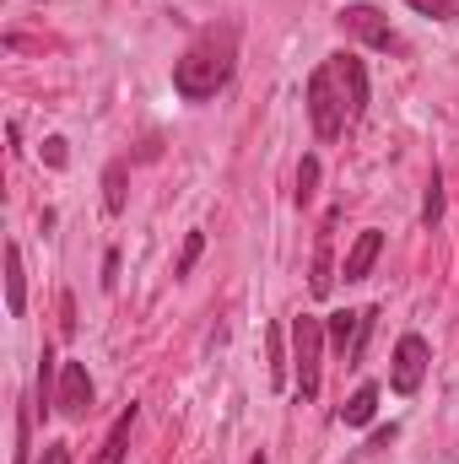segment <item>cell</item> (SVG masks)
Here are the masks:
<instances>
[{"label":"cell","instance_id":"cell-1","mask_svg":"<svg viewBox=\"0 0 459 464\" xmlns=\"http://www.w3.org/2000/svg\"><path fill=\"white\" fill-rule=\"evenodd\" d=\"M232 65H238V27H228V22L206 27L184 49V60L173 65V87H179L184 103H206V98H217L232 82Z\"/></svg>","mask_w":459,"mask_h":464},{"label":"cell","instance_id":"cell-2","mask_svg":"<svg viewBox=\"0 0 459 464\" xmlns=\"http://www.w3.org/2000/svg\"><path fill=\"white\" fill-rule=\"evenodd\" d=\"M308 119H314L319 140H336V135L346 130V119H351L346 92H341V82H336V71H330V60L308 76Z\"/></svg>","mask_w":459,"mask_h":464},{"label":"cell","instance_id":"cell-3","mask_svg":"<svg viewBox=\"0 0 459 464\" xmlns=\"http://www.w3.org/2000/svg\"><path fill=\"white\" fill-rule=\"evenodd\" d=\"M319 356H325V324L314 314L292 319V367H298V400L319 394Z\"/></svg>","mask_w":459,"mask_h":464},{"label":"cell","instance_id":"cell-4","mask_svg":"<svg viewBox=\"0 0 459 464\" xmlns=\"http://www.w3.org/2000/svg\"><path fill=\"white\" fill-rule=\"evenodd\" d=\"M54 411H60L65 421H82V416L93 411V378H87V367H82V362H65V367H60V394H54Z\"/></svg>","mask_w":459,"mask_h":464},{"label":"cell","instance_id":"cell-5","mask_svg":"<svg viewBox=\"0 0 459 464\" xmlns=\"http://www.w3.org/2000/svg\"><path fill=\"white\" fill-rule=\"evenodd\" d=\"M341 27L351 33V38H362L367 49H400L395 27H389V22H384V11H373V5H346Z\"/></svg>","mask_w":459,"mask_h":464},{"label":"cell","instance_id":"cell-6","mask_svg":"<svg viewBox=\"0 0 459 464\" xmlns=\"http://www.w3.org/2000/svg\"><path fill=\"white\" fill-rule=\"evenodd\" d=\"M422 372H427V341H422V335H405V341L395 346V367H389L395 394H416V389H422Z\"/></svg>","mask_w":459,"mask_h":464},{"label":"cell","instance_id":"cell-7","mask_svg":"<svg viewBox=\"0 0 459 464\" xmlns=\"http://www.w3.org/2000/svg\"><path fill=\"white\" fill-rule=\"evenodd\" d=\"M330 71H336V82H341L351 119H362L367 114V71H362V60H356V54H330Z\"/></svg>","mask_w":459,"mask_h":464},{"label":"cell","instance_id":"cell-8","mask_svg":"<svg viewBox=\"0 0 459 464\" xmlns=\"http://www.w3.org/2000/svg\"><path fill=\"white\" fill-rule=\"evenodd\" d=\"M378 248H384V232H362L356 243H351V254H346L341 276L346 281H367V270H373V259H378Z\"/></svg>","mask_w":459,"mask_h":464},{"label":"cell","instance_id":"cell-9","mask_svg":"<svg viewBox=\"0 0 459 464\" xmlns=\"http://www.w3.org/2000/svg\"><path fill=\"white\" fill-rule=\"evenodd\" d=\"M5 308H11V319H22V308H27V276H22L16 243H5Z\"/></svg>","mask_w":459,"mask_h":464},{"label":"cell","instance_id":"cell-10","mask_svg":"<svg viewBox=\"0 0 459 464\" xmlns=\"http://www.w3.org/2000/svg\"><path fill=\"white\" fill-rule=\"evenodd\" d=\"M330 286H336V259H330V222L319 232V248H314V276H308V292L314 297H330Z\"/></svg>","mask_w":459,"mask_h":464},{"label":"cell","instance_id":"cell-11","mask_svg":"<svg viewBox=\"0 0 459 464\" xmlns=\"http://www.w3.org/2000/svg\"><path fill=\"white\" fill-rule=\"evenodd\" d=\"M356 330H362V314H346V308H341V314H330V319H325V341L341 351V356H351Z\"/></svg>","mask_w":459,"mask_h":464},{"label":"cell","instance_id":"cell-12","mask_svg":"<svg viewBox=\"0 0 459 464\" xmlns=\"http://www.w3.org/2000/svg\"><path fill=\"white\" fill-rule=\"evenodd\" d=\"M130 432H135V405L124 411L114 421V432L103 438V454H98V464H124V449H130Z\"/></svg>","mask_w":459,"mask_h":464},{"label":"cell","instance_id":"cell-13","mask_svg":"<svg viewBox=\"0 0 459 464\" xmlns=\"http://www.w3.org/2000/svg\"><path fill=\"white\" fill-rule=\"evenodd\" d=\"M373 411H378V389H373V383H362V389L341 405V421H346V427H367V421H373Z\"/></svg>","mask_w":459,"mask_h":464},{"label":"cell","instance_id":"cell-14","mask_svg":"<svg viewBox=\"0 0 459 464\" xmlns=\"http://www.w3.org/2000/svg\"><path fill=\"white\" fill-rule=\"evenodd\" d=\"M103 206H109V217L124 211V162H109V173H103Z\"/></svg>","mask_w":459,"mask_h":464},{"label":"cell","instance_id":"cell-15","mask_svg":"<svg viewBox=\"0 0 459 464\" xmlns=\"http://www.w3.org/2000/svg\"><path fill=\"white\" fill-rule=\"evenodd\" d=\"M422 222H427V227H438V222H444V179H438V168H433V179H427V200H422Z\"/></svg>","mask_w":459,"mask_h":464},{"label":"cell","instance_id":"cell-16","mask_svg":"<svg viewBox=\"0 0 459 464\" xmlns=\"http://www.w3.org/2000/svg\"><path fill=\"white\" fill-rule=\"evenodd\" d=\"M314 189H319V162H314V157H303V168H298V200L308 206V200H314Z\"/></svg>","mask_w":459,"mask_h":464},{"label":"cell","instance_id":"cell-17","mask_svg":"<svg viewBox=\"0 0 459 464\" xmlns=\"http://www.w3.org/2000/svg\"><path fill=\"white\" fill-rule=\"evenodd\" d=\"M200 248H206V237H200V232H190V237H184V254H179V276H190V270H195Z\"/></svg>","mask_w":459,"mask_h":464},{"label":"cell","instance_id":"cell-18","mask_svg":"<svg viewBox=\"0 0 459 464\" xmlns=\"http://www.w3.org/2000/svg\"><path fill=\"white\" fill-rule=\"evenodd\" d=\"M405 5H416L422 16H438V22H449V16H454V0H405Z\"/></svg>","mask_w":459,"mask_h":464},{"label":"cell","instance_id":"cell-19","mask_svg":"<svg viewBox=\"0 0 459 464\" xmlns=\"http://www.w3.org/2000/svg\"><path fill=\"white\" fill-rule=\"evenodd\" d=\"M44 162H49V168H65V140H60V135L44 140Z\"/></svg>","mask_w":459,"mask_h":464},{"label":"cell","instance_id":"cell-20","mask_svg":"<svg viewBox=\"0 0 459 464\" xmlns=\"http://www.w3.org/2000/svg\"><path fill=\"white\" fill-rule=\"evenodd\" d=\"M38 464H71V443H44V459Z\"/></svg>","mask_w":459,"mask_h":464},{"label":"cell","instance_id":"cell-21","mask_svg":"<svg viewBox=\"0 0 459 464\" xmlns=\"http://www.w3.org/2000/svg\"><path fill=\"white\" fill-rule=\"evenodd\" d=\"M114 281H119V254H109V259H103V286L114 292Z\"/></svg>","mask_w":459,"mask_h":464},{"label":"cell","instance_id":"cell-22","mask_svg":"<svg viewBox=\"0 0 459 464\" xmlns=\"http://www.w3.org/2000/svg\"><path fill=\"white\" fill-rule=\"evenodd\" d=\"M249 464H265V454H254V459H249Z\"/></svg>","mask_w":459,"mask_h":464}]
</instances>
